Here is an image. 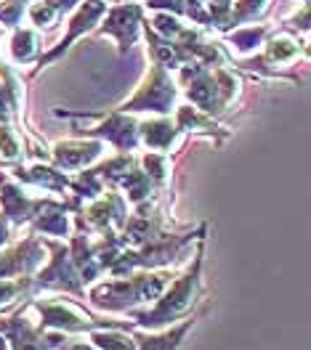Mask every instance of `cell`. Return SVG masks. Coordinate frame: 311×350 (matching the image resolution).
<instances>
[{
	"label": "cell",
	"mask_w": 311,
	"mask_h": 350,
	"mask_svg": "<svg viewBox=\"0 0 311 350\" xmlns=\"http://www.w3.org/2000/svg\"><path fill=\"white\" fill-rule=\"evenodd\" d=\"M176 273L173 271H134L125 276H110L86 289L90 306L104 313H131L136 306H152L165 292Z\"/></svg>",
	"instance_id": "cell-1"
},
{
	"label": "cell",
	"mask_w": 311,
	"mask_h": 350,
	"mask_svg": "<svg viewBox=\"0 0 311 350\" xmlns=\"http://www.w3.org/2000/svg\"><path fill=\"white\" fill-rule=\"evenodd\" d=\"M202 260H205V244L202 239H197V250L189 268L171 279V284L165 286V292L157 297V303H152L149 310L134 313V327L149 329V332L173 327L197 306L202 295Z\"/></svg>",
	"instance_id": "cell-2"
},
{
	"label": "cell",
	"mask_w": 311,
	"mask_h": 350,
	"mask_svg": "<svg viewBox=\"0 0 311 350\" xmlns=\"http://www.w3.org/2000/svg\"><path fill=\"white\" fill-rule=\"evenodd\" d=\"M27 308L32 313H38V324L43 329H53V332H64V334H88L93 329H131L134 324H123V321H110V319H96L83 306H77L69 297H32Z\"/></svg>",
	"instance_id": "cell-3"
},
{
	"label": "cell",
	"mask_w": 311,
	"mask_h": 350,
	"mask_svg": "<svg viewBox=\"0 0 311 350\" xmlns=\"http://www.w3.org/2000/svg\"><path fill=\"white\" fill-rule=\"evenodd\" d=\"M178 98H181V90H178L173 72L160 64H149L144 83L138 85V90L125 104L117 107V111H125V114H147V111L173 114L178 107Z\"/></svg>",
	"instance_id": "cell-4"
},
{
	"label": "cell",
	"mask_w": 311,
	"mask_h": 350,
	"mask_svg": "<svg viewBox=\"0 0 311 350\" xmlns=\"http://www.w3.org/2000/svg\"><path fill=\"white\" fill-rule=\"evenodd\" d=\"M107 11H110V0H83V3L72 11V16L67 19V32H64V38L53 45V48H48L43 56H40V62L32 69V77L40 75L43 69H48L53 62H59L80 38H86L88 32H96V27L107 16Z\"/></svg>",
	"instance_id": "cell-5"
},
{
	"label": "cell",
	"mask_w": 311,
	"mask_h": 350,
	"mask_svg": "<svg viewBox=\"0 0 311 350\" xmlns=\"http://www.w3.org/2000/svg\"><path fill=\"white\" fill-rule=\"evenodd\" d=\"M144 3H117L107 11L101 19V27H96L93 35L112 38L123 53H128L134 45H138V38L144 32Z\"/></svg>",
	"instance_id": "cell-6"
},
{
	"label": "cell",
	"mask_w": 311,
	"mask_h": 350,
	"mask_svg": "<svg viewBox=\"0 0 311 350\" xmlns=\"http://www.w3.org/2000/svg\"><path fill=\"white\" fill-rule=\"evenodd\" d=\"M48 260V244L43 237L29 234L16 244L0 250V279L35 276Z\"/></svg>",
	"instance_id": "cell-7"
},
{
	"label": "cell",
	"mask_w": 311,
	"mask_h": 350,
	"mask_svg": "<svg viewBox=\"0 0 311 350\" xmlns=\"http://www.w3.org/2000/svg\"><path fill=\"white\" fill-rule=\"evenodd\" d=\"M51 197H35L29 194V189L19 183L14 175H5L0 170V213L11 220L14 228L29 226L32 220L40 215Z\"/></svg>",
	"instance_id": "cell-8"
},
{
	"label": "cell",
	"mask_w": 311,
	"mask_h": 350,
	"mask_svg": "<svg viewBox=\"0 0 311 350\" xmlns=\"http://www.w3.org/2000/svg\"><path fill=\"white\" fill-rule=\"evenodd\" d=\"M107 144L101 138H64L51 144V162L64 173H80L93 167L104 157Z\"/></svg>",
	"instance_id": "cell-9"
},
{
	"label": "cell",
	"mask_w": 311,
	"mask_h": 350,
	"mask_svg": "<svg viewBox=\"0 0 311 350\" xmlns=\"http://www.w3.org/2000/svg\"><path fill=\"white\" fill-rule=\"evenodd\" d=\"M86 135L90 138H101L104 144H112L117 152L123 154H136L141 149V141H138V120L125 114V111H110L104 114V120L86 131Z\"/></svg>",
	"instance_id": "cell-10"
},
{
	"label": "cell",
	"mask_w": 311,
	"mask_h": 350,
	"mask_svg": "<svg viewBox=\"0 0 311 350\" xmlns=\"http://www.w3.org/2000/svg\"><path fill=\"white\" fill-rule=\"evenodd\" d=\"M75 213L77 210H75V204L69 199L56 202V199L51 197V202L40 210V215L29 223V228H32V234L48 237V239H72V234L77 231Z\"/></svg>",
	"instance_id": "cell-11"
},
{
	"label": "cell",
	"mask_w": 311,
	"mask_h": 350,
	"mask_svg": "<svg viewBox=\"0 0 311 350\" xmlns=\"http://www.w3.org/2000/svg\"><path fill=\"white\" fill-rule=\"evenodd\" d=\"M181 138H184V133H181V128L171 114H160L155 120H141L138 122V141L149 152H173L181 144Z\"/></svg>",
	"instance_id": "cell-12"
},
{
	"label": "cell",
	"mask_w": 311,
	"mask_h": 350,
	"mask_svg": "<svg viewBox=\"0 0 311 350\" xmlns=\"http://www.w3.org/2000/svg\"><path fill=\"white\" fill-rule=\"evenodd\" d=\"M8 64L11 66H32L40 62L43 56V38H40V29H35L32 24L29 27H16L11 29L8 35Z\"/></svg>",
	"instance_id": "cell-13"
},
{
	"label": "cell",
	"mask_w": 311,
	"mask_h": 350,
	"mask_svg": "<svg viewBox=\"0 0 311 350\" xmlns=\"http://www.w3.org/2000/svg\"><path fill=\"white\" fill-rule=\"evenodd\" d=\"M24 109V85L16 69L0 62V122H19Z\"/></svg>",
	"instance_id": "cell-14"
},
{
	"label": "cell",
	"mask_w": 311,
	"mask_h": 350,
	"mask_svg": "<svg viewBox=\"0 0 311 350\" xmlns=\"http://www.w3.org/2000/svg\"><path fill=\"white\" fill-rule=\"evenodd\" d=\"M83 0H32L27 19L35 29H53L67 14H72Z\"/></svg>",
	"instance_id": "cell-15"
},
{
	"label": "cell",
	"mask_w": 311,
	"mask_h": 350,
	"mask_svg": "<svg viewBox=\"0 0 311 350\" xmlns=\"http://www.w3.org/2000/svg\"><path fill=\"white\" fill-rule=\"evenodd\" d=\"M176 125L181 128V133H202V135H216V144L226 135V128H221L210 114L200 111L195 104H178L176 111Z\"/></svg>",
	"instance_id": "cell-16"
},
{
	"label": "cell",
	"mask_w": 311,
	"mask_h": 350,
	"mask_svg": "<svg viewBox=\"0 0 311 350\" xmlns=\"http://www.w3.org/2000/svg\"><path fill=\"white\" fill-rule=\"evenodd\" d=\"M144 8L173 14V16L195 22L197 27H213V16L202 0H144Z\"/></svg>",
	"instance_id": "cell-17"
},
{
	"label": "cell",
	"mask_w": 311,
	"mask_h": 350,
	"mask_svg": "<svg viewBox=\"0 0 311 350\" xmlns=\"http://www.w3.org/2000/svg\"><path fill=\"white\" fill-rule=\"evenodd\" d=\"M301 56V43L295 35H290L288 29L282 32H271L269 40L264 43V62L269 66H285L295 62Z\"/></svg>",
	"instance_id": "cell-18"
},
{
	"label": "cell",
	"mask_w": 311,
	"mask_h": 350,
	"mask_svg": "<svg viewBox=\"0 0 311 350\" xmlns=\"http://www.w3.org/2000/svg\"><path fill=\"white\" fill-rule=\"evenodd\" d=\"M27 159V138L16 122H0V165L16 167Z\"/></svg>",
	"instance_id": "cell-19"
},
{
	"label": "cell",
	"mask_w": 311,
	"mask_h": 350,
	"mask_svg": "<svg viewBox=\"0 0 311 350\" xmlns=\"http://www.w3.org/2000/svg\"><path fill=\"white\" fill-rule=\"evenodd\" d=\"M195 327V321L189 319L186 324H178V327L171 329H155V332H141L136 334V342H138V350H178V345L184 342L186 332Z\"/></svg>",
	"instance_id": "cell-20"
},
{
	"label": "cell",
	"mask_w": 311,
	"mask_h": 350,
	"mask_svg": "<svg viewBox=\"0 0 311 350\" xmlns=\"http://www.w3.org/2000/svg\"><path fill=\"white\" fill-rule=\"evenodd\" d=\"M269 35H271L269 24H258V27H234V29L226 35V43L232 45L237 53L250 56V53H256V51L264 45V40H266Z\"/></svg>",
	"instance_id": "cell-21"
},
{
	"label": "cell",
	"mask_w": 311,
	"mask_h": 350,
	"mask_svg": "<svg viewBox=\"0 0 311 350\" xmlns=\"http://www.w3.org/2000/svg\"><path fill=\"white\" fill-rule=\"evenodd\" d=\"M88 340L99 350H138L136 334H131L128 329L120 327L93 329V332H88Z\"/></svg>",
	"instance_id": "cell-22"
},
{
	"label": "cell",
	"mask_w": 311,
	"mask_h": 350,
	"mask_svg": "<svg viewBox=\"0 0 311 350\" xmlns=\"http://www.w3.org/2000/svg\"><path fill=\"white\" fill-rule=\"evenodd\" d=\"M138 165H141V170L152 178V183H155L157 189H162V186H168L171 183V170H173V159L168 157L165 152H147L138 157Z\"/></svg>",
	"instance_id": "cell-23"
},
{
	"label": "cell",
	"mask_w": 311,
	"mask_h": 350,
	"mask_svg": "<svg viewBox=\"0 0 311 350\" xmlns=\"http://www.w3.org/2000/svg\"><path fill=\"white\" fill-rule=\"evenodd\" d=\"M32 0H0V27L5 29H16L22 27L24 16L29 11Z\"/></svg>",
	"instance_id": "cell-24"
},
{
	"label": "cell",
	"mask_w": 311,
	"mask_h": 350,
	"mask_svg": "<svg viewBox=\"0 0 311 350\" xmlns=\"http://www.w3.org/2000/svg\"><path fill=\"white\" fill-rule=\"evenodd\" d=\"M285 27L290 29H295V32H311V3L309 0H303V5H301V11L298 14H293Z\"/></svg>",
	"instance_id": "cell-25"
},
{
	"label": "cell",
	"mask_w": 311,
	"mask_h": 350,
	"mask_svg": "<svg viewBox=\"0 0 311 350\" xmlns=\"http://www.w3.org/2000/svg\"><path fill=\"white\" fill-rule=\"evenodd\" d=\"M56 350H99V348L90 342L88 337L83 340V337H77V334H69L67 340H64Z\"/></svg>",
	"instance_id": "cell-26"
},
{
	"label": "cell",
	"mask_w": 311,
	"mask_h": 350,
	"mask_svg": "<svg viewBox=\"0 0 311 350\" xmlns=\"http://www.w3.org/2000/svg\"><path fill=\"white\" fill-rule=\"evenodd\" d=\"M11 234H14V226H11V220H8L5 215H3V213H0V250L11 244Z\"/></svg>",
	"instance_id": "cell-27"
},
{
	"label": "cell",
	"mask_w": 311,
	"mask_h": 350,
	"mask_svg": "<svg viewBox=\"0 0 311 350\" xmlns=\"http://www.w3.org/2000/svg\"><path fill=\"white\" fill-rule=\"evenodd\" d=\"M301 53H303L306 59H311V38H309V40H306L303 45H301Z\"/></svg>",
	"instance_id": "cell-28"
},
{
	"label": "cell",
	"mask_w": 311,
	"mask_h": 350,
	"mask_svg": "<svg viewBox=\"0 0 311 350\" xmlns=\"http://www.w3.org/2000/svg\"><path fill=\"white\" fill-rule=\"evenodd\" d=\"M0 350H11V345H8V340L0 334Z\"/></svg>",
	"instance_id": "cell-29"
}]
</instances>
